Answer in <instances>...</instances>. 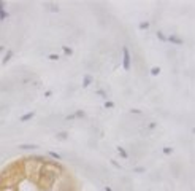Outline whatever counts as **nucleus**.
<instances>
[{
  "label": "nucleus",
  "instance_id": "obj_1",
  "mask_svg": "<svg viewBox=\"0 0 195 191\" xmlns=\"http://www.w3.org/2000/svg\"><path fill=\"white\" fill-rule=\"evenodd\" d=\"M122 53H124V58H122V66H124V70H130V51L127 46L122 48Z\"/></svg>",
  "mask_w": 195,
  "mask_h": 191
},
{
  "label": "nucleus",
  "instance_id": "obj_2",
  "mask_svg": "<svg viewBox=\"0 0 195 191\" xmlns=\"http://www.w3.org/2000/svg\"><path fill=\"white\" fill-rule=\"evenodd\" d=\"M167 40H168V41H173V43H178V45H183V40H181L179 37H176V35H171V37H168Z\"/></svg>",
  "mask_w": 195,
  "mask_h": 191
},
{
  "label": "nucleus",
  "instance_id": "obj_3",
  "mask_svg": "<svg viewBox=\"0 0 195 191\" xmlns=\"http://www.w3.org/2000/svg\"><path fill=\"white\" fill-rule=\"evenodd\" d=\"M7 16H8V13L3 11V2H0V19H5Z\"/></svg>",
  "mask_w": 195,
  "mask_h": 191
},
{
  "label": "nucleus",
  "instance_id": "obj_4",
  "mask_svg": "<svg viewBox=\"0 0 195 191\" xmlns=\"http://www.w3.org/2000/svg\"><path fill=\"white\" fill-rule=\"evenodd\" d=\"M30 118H34V111H29V113H26L24 116H21V121H29Z\"/></svg>",
  "mask_w": 195,
  "mask_h": 191
},
{
  "label": "nucleus",
  "instance_id": "obj_5",
  "mask_svg": "<svg viewBox=\"0 0 195 191\" xmlns=\"http://www.w3.org/2000/svg\"><path fill=\"white\" fill-rule=\"evenodd\" d=\"M91 81H92V77H91V75H86L84 80H83V85H84V86H89Z\"/></svg>",
  "mask_w": 195,
  "mask_h": 191
},
{
  "label": "nucleus",
  "instance_id": "obj_6",
  "mask_svg": "<svg viewBox=\"0 0 195 191\" xmlns=\"http://www.w3.org/2000/svg\"><path fill=\"white\" fill-rule=\"evenodd\" d=\"M13 56V51H8V53L5 54V58H3V60H2V64H7L8 60H10V58Z\"/></svg>",
  "mask_w": 195,
  "mask_h": 191
},
{
  "label": "nucleus",
  "instance_id": "obj_7",
  "mask_svg": "<svg viewBox=\"0 0 195 191\" xmlns=\"http://www.w3.org/2000/svg\"><path fill=\"white\" fill-rule=\"evenodd\" d=\"M118 151L121 153V155H122V158H124V159H127V158H129V155H127V151H125V150H124V148H122V147H118Z\"/></svg>",
  "mask_w": 195,
  "mask_h": 191
},
{
  "label": "nucleus",
  "instance_id": "obj_8",
  "mask_svg": "<svg viewBox=\"0 0 195 191\" xmlns=\"http://www.w3.org/2000/svg\"><path fill=\"white\" fill-rule=\"evenodd\" d=\"M21 148L22 150H35L37 145H21Z\"/></svg>",
  "mask_w": 195,
  "mask_h": 191
},
{
  "label": "nucleus",
  "instance_id": "obj_9",
  "mask_svg": "<svg viewBox=\"0 0 195 191\" xmlns=\"http://www.w3.org/2000/svg\"><path fill=\"white\" fill-rule=\"evenodd\" d=\"M49 156H53L54 159H60V155L59 153H56V151H49Z\"/></svg>",
  "mask_w": 195,
  "mask_h": 191
},
{
  "label": "nucleus",
  "instance_id": "obj_10",
  "mask_svg": "<svg viewBox=\"0 0 195 191\" xmlns=\"http://www.w3.org/2000/svg\"><path fill=\"white\" fill-rule=\"evenodd\" d=\"M151 73H152V75H159V73H160V69H159V67H154V69L151 70Z\"/></svg>",
  "mask_w": 195,
  "mask_h": 191
},
{
  "label": "nucleus",
  "instance_id": "obj_11",
  "mask_svg": "<svg viewBox=\"0 0 195 191\" xmlns=\"http://www.w3.org/2000/svg\"><path fill=\"white\" fill-rule=\"evenodd\" d=\"M148 27H149V22H141V24H140V29H141V30L148 29Z\"/></svg>",
  "mask_w": 195,
  "mask_h": 191
},
{
  "label": "nucleus",
  "instance_id": "obj_12",
  "mask_svg": "<svg viewBox=\"0 0 195 191\" xmlns=\"http://www.w3.org/2000/svg\"><path fill=\"white\" fill-rule=\"evenodd\" d=\"M157 37H159L160 40H167V37H165L164 34H162V32H157Z\"/></svg>",
  "mask_w": 195,
  "mask_h": 191
},
{
  "label": "nucleus",
  "instance_id": "obj_13",
  "mask_svg": "<svg viewBox=\"0 0 195 191\" xmlns=\"http://www.w3.org/2000/svg\"><path fill=\"white\" fill-rule=\"evenodd\" d=\"M105 107H106V108H113V107H114V104H113V102H106V104H105Z\"/></svg>",
  "mask_w": 195,
  "mask_h": 191
},
{
  "label": "nucleus",
  "instance_id": "obj_14",
  "mask_svg": "<svg viewBox=\"0 0 195 191\" xmlns=\"http://www.w3.org/2000/svg\"><path fill=\"white\" fill-rule=\"evenodd\" d=\"M64 53H65V54H72V49L67 48V46H64Z\"/></svg>",
  "mask_w": 195,
  "mask_h": 191
},
{
  "label": "nucleus",
  "instance_id": "obj_15",
  "mask_svg": "<svg viewBox=\"0 0 195 191\" xmlns=\"http://www.w3.org/2000/svg\"><path fill=\"white\" fill-rule=\"evenodd\" d=\"M49 59H51V60H57V59H59V56H57V54H51V56H49Z\"/></svg>",
  "mask_w": 195,
  "mask_h": 191
},
{
  "label": "nucleus",
  "instance_id": "obj_16",
  "mask_svg": "<svg viewBox=\"0 0 195 191\" xmlns=\"http://www.w3.org/2000/svg\"><path fill=\"white\" fill-rule=\"evenodd\" d=\"M164 153H167V155H170V153H171V148H165V150H164Z\"/></svg>",
  "mask_w": 195,
  "mask_h": 191
},
{
  "label": "nucleus",
  "instance_id": "obj_17",
  "mask_svg": "<svg viewBox=\"0 0 195 191\" xmlns=\"http://www.w3.org/2000/svg\"><path fill=\"white\" fill-rule=\"evenodd\" d=\"M105 191H113V190H111L110 186H106V188H105Z\"/></svg>",
  "mask_w": 195,
  "mask_h": 191
},
{
  "label": "nucleus",
  "instance_id": "obj_18",
  "mask_svg": "<svg viewBox=\"0 0 195 191\" xmlns=\"http://www.w3.org/2000/svg\"><path fill=\"white\" fill-rule=\"evenodd\" d=\"M0 51H3V46H0Z\"/></svg>",
  "mask_w": 195,
  "mask_h": 191
}]
</instances>
